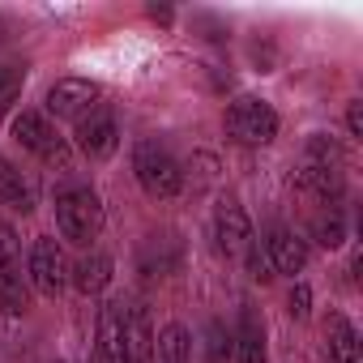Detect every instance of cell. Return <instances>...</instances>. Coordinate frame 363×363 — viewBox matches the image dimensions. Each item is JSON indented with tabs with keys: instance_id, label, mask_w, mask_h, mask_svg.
<instances>
[{
	"instance_id": "obj_21",
	"label": "cell",
	"mask_w": 363,
	"mask_h": 363,
	"mask_svg": "<svg viewBox=\"0 0 363 363\" xmlns=\"http://www.w3.org/2000/svg\"><path fill=\"white\" fill-rule=\"evenodd\" d=\"M308 303H312L308 282H295V286H291V316H308Z\"/></svg>"
},
{
	"instance_id": "obj_24",
	"label": "cell",
	"mask_w": 363,
	"mask_h": 363,
	"mask_svg": "<svg viewBox=\"0 0 363 363\" xmlns=\"http://www.w3.org/2000/svg\"><path fill=\"white\" fill-rule=\"evenodd\" d=\"M56 363H65V359H56Z\"/></svg>"
},
{
	"instance_id": "obj_6",
	"label": "cell",
	"mask_w": 363,
	"mask_h": 363,
	"mask_svg": "<svg viewBox=\"0 0 363 363\" xmlns=\"http://www.w3.org/2000/svg\"><path fill=\"white\" fill-rule=\"evenodd\" d=\"M26 282H22V240L13 227H0V312L22 316L26 312Z\"/></svg>"
},
{
	"instance_id": "obj_8",
	"label": "cell",
	"mask_w": 363,
	"mask_h": 363,
	"mask_svg": "<svg viewBox=\"0 0 363 363\" xmlns=\"http://www.w3.org/2000/svg\"><path fill=\"white\" fill-rule=\"evenodd\" d=\"M43 103H48V111L56 120H82L99 103V86L86 82V77H60V82L48 86V99Z\"/></svg>"
},
{
	"instance_id": "obj_17",
	"label": "cell",
	"mask_w": 363,
	"mask_h": 363,
	"mask_svg": "<svg viewBox=\"0 0 363 363\" xmlns=\"http://www.w3.org/2000/svg\"><path fill=\"white\" fill-rule=\"evenodd\" d=\"M22 86H26V60L0 65V116L13 111V103L22 99Z\"/></svg>"
},
{
	"instance_id": "obj_11",
	"label": "cell",
	"mask_w": 363,
	"mask_h": 363,
	"mask_svg": "<svg viewBox=\"0 0 363 363\" xmlns=\"http://www.w3.org/2000/svg\"><path fill=\"white\" fill-rule=\"evenodd\" d=\"M265 257H269V265L278 269V274H303V265H308V244L291 231V227H269L265 231Z\"/></svg>"
},
{
	"instance_id": "obj_20",
	"label": "cell",
	"mask_w": 363,
	"mask_h": 363,
	"mask_svg": "<svg viewBox=\"0 0 363 363\" xmlns=\"http://www.w3.org/2000/svg\"><path fill=\"white\" fill-rule=\"evenodd\" d=\"M231 359V329L223 320H210V363H227Z\"/></svg>"
},
{
	"instance_id": "obj_7",
	"label": "cell",
	"mask_w": 363,
	"mask_h": 363,
	"mask_svg": "<svg viewBox=\"0 0 363 363\" xmlns=\"http://www.w3.org/2000/svg\"><path fill=\"white\" fill-rule=\"evenodd\" d=\"M26 278H30V282H35V291H39V295H48V299H56V295L65 291V282H69V261H65V248H60L52 235H43V240H35V244H30Z\"/></svg>"
},
{
	"instance_id": "obj_13",
	"label": "cell",
	"mask_w": 363,
	"mask_h": 363,
	"mask_svg": "<svg viewBox=\"0 0 363 363\" xmlns=\"http://www.w3.org/2000/svg\"><path fill=\"white\" fill-rule=\"evenodd\" d=\"M0 206H9L18 214H30L35 210V184L9 162V158H0Z\"/></svg>"
},
{
	"instance_id": "obj_19",
	"label": "cell",
	"mask_w": 363,
	"mask_h": 363,
	"mask_svg": "<svg viewBox=\"0 0 363 363\" xmlns=\"http://www.w3.org/2000/svg\"><path fill=\"white\" fill-rule=\"evenodd\" d=\"M244 261H248V274H252L257 282H269V278H274V265H269V257H265V244H261V240H248Z\"/></svg>"
},
{
	"instance_id": "obj_3",
	"label": "cell",
	"mask_w": 363,
	"mask_h": 363,
	"mask_svg": "<svg viewBox=\"0 0 363 363\" xmlns=\"http://www.w3.org/2000/svg\"><path fill=\"white\" fill-rule=\"evenodd\" d=\"M56 227L73 244H90L103 231V201L90 184H69L56 193Z\"/></svg>"
},
{
	"instance_id": "obj_10",
	"label": "cell",
	"mask_w": 363,
	"mask_h": 363,
	"mask_svg": "<svg viewBox=\"0 0 363 363\" xmlns=\"http://www.w3.org/2000/svg\"><path fill=\"white\" fill-rule=\"evenodd\" d=\"M248 240H252V223H248L244 206H240V201H223V206L214 210V244H218V252L244 257Z\"/></svg>"
},
{
	"instance_id": "obj_14",
	"label": "cell",
	"mask_w": 363,
	"mask_h": 363,
	"mask_svg": "<svg viewBox=\"0 0 363 363\" xmlns=\"http://www.w3.org/2000/svg\"><path fill=\"white\" fill-rule=\"evenodd\" d=\"M69 282H73L82 295H99V291L111 282V257H107V252H86V257H77V265L69 269Z\"/></svg>"
},
{
	"instance_id": "obj_5",
	"label": "cell",
	"mask_w": 363,
	"mask_h": 363,
	"mask_svg": "<svg viewBox=\"0 0 363 363\" xmlns=\"http://www.w3.org/2000/svg\"><path fill=\"white\" fill-rule=\"evenodd\" d=\"M13 141L22 150H30L35 158H43V162L69 167V145H65V137L52 128V120L43 111H18L13 116Z\"/></svg>"
},
{
	"instance_id": "obj_9",
	"label": "cell",
	"mask_w": 363,
	"mask_h": 363,
	"mask_svg": "<svg viewBox=\"0 0 363 363\" xmlns=\"http://www.w3.org/2000/svg\"><path fill=\"white\" fill-rule=\"evenodd\" d=\"M116 141H120V124L107 107H90L82 120H77V150L90 154V158H111L116 154Z\"/></svg>"
},
{
	"instance_id": "obj_16",
	"label": "cell",
	"mask_w": 363,
	"mask_h": 363,
	"mask_svg": "<svg viewBox=\"0 0 363 363\" xmlns=\"http://www.w3.org/2000/svg\"><path fill=\"white\" fill-rule=\"evenodd\" d=\"M154 346H158V363H193V333L184 325H167Z\"/></svg>"
},
{
	"instance_id": "obj_18",
	"label": "cell",
	"mask_w": 363,
	"mask_h": 363,
	"mask_svg": "<svg viewBox=\"0 0 363 363\" xmlns=\"http://www.w3.org/2000/svg\"><path fill=\"white\" fill-rule=\"evenodd\" d=\"M312 240H316L320 248H337V244L346 240V223H342V214H337L333 206H329V214H320V218H316Z\"/></svg>"
},
{
	"instance_id": "obj_23",
	"label": "cell",
	"mask_w": 363,
	"mask_h": 363,
	"mask_svg": "<svg viewBox=\"0 0 363 363\" xmlns=\"http://www.w3.org/2000/svg\"><path fill=\"white\" fill-rule=\"evenodd\" d=\"M0 35H5V18H0Z\"/></svg>"
},
{
	"instance_id": "obj_12",
	"label": "cell",
	"mask_w": 363,
	"mask_h": 363,
	"mask_svg": "<svg viewBox=\"0 0 363 363\" xmlns=\"http://www.w3.org/2000/svg\"><path fill=\"white\" fill-rule=\"evenodd\" d=\"M231 354L240 363H265V325L257 320L252 308L240 312V329L231 333Z\"/></svg>"
},
{
	"instance_id": "obj_4",
	"label": "cell",
	"mask_w": 363,
	"mask_h": 363,
	"mask_svg": "<svg viewBox=\"0 0 363 363\" xmlns=\"http://www.w3.org/2000/svg\"><path fill=\"white\" fill-rule=\"evenodd\" d=\"M223 124H227V137L235 145H269L278 137V111L265 99H252V94L235 99L227 107V120Z\"/></svg>"
},
{
	"instance_id": "obj_15",
	"label": "cell",
	"mask_w": 363,
	"mask_h": 363,
	"mask_svg": "<svg viewBox=\"0 0 363 363\" xmlns=\"http://www.w3.org/2000/svg\"><path fill=\"white\" fill-rule=\"evenodd\" d=\"M325 342H329V363H359V333H354V325L342 312L329 316Z\"/></svg>"
},
{
	"instance_id": "obj_1",
	"label": "cell",
	"mask_w": 363,
	"mask_h": 363,
	"mask_svg": "<svg viewBox=\"0 0 363 363\" xmlns=\"http://www.w3.org/2000/svg\"><path fill=\"white\" fill-rule=\"evenodd\" d=\"M342 150L333 137L325 133H312L303 154H299V184L308 193H316L320 201H337L342 197Z\"/></svg>"
},
{
	"instance_id": "obj_2",
	"label": "cell",
	"mask_w": 363,
	"mask_h": 363,
	"mask_svg": "<svg viewBox=\"0 0 363 363\" xmlns=\"http://www.w3.org/2000/svg\"><path fill=\"white\" fill-rule=\"evenodd\" d=\"M133 175H137V184L158 197V201H171L184 193V167L175 162V154L162 145V141H137L133 150Z\"/></svg>"
},
{
	"instance_id": "obj_22",
	"label": "cell",
	"mask_w": 363,
	"mask_h": 363,
	"mask_svg": "<svg viewBox=\"0 0 363 363\" xmlns=\"http://www.w3.org/2000/svg\"><path fill=\"white\" fill-rule=\"evenodd\" d=\"M346 128H350V137H359V133H363V103H359V99L346 107Z\"/></svg>"
}]
</instances>
